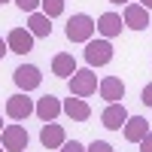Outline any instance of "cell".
<instances>
[{"mask_svg": "<svg viewBox=\"0 0 152 152\" xmlns=\"http://www.w3.org/2000/svg\"><path fill=\"white\" fill-rule=\"evenodd\" d=\"M94 18L91 15H85V12H76V15L67 21V28H64V34H67V40L70 43H88L94 37Z\"/></svg>", "mask_w": 152, "mask_h": 152, "instance_id": "obj_1", "label": "cell"}, {"mask_svg": "<svg viewBox=\"0 0 152 152\" xmlns=\"http://www.w3.org/2000/svg\"><path fill=\"white\" fill-rule=\"evenodd\" d=\"M67 82H70V94L73 97H91L97 91V73L91 67H85V70L76 67V73L70 76Z\"/></svg>", "mask_w": 152, "mask_h": 152, "instance_id": "obj_2", "label": "cell"}, {"mask_svg": "<svg viewBox=\"0 0 152 152\" xmlns=\"http://www.w3.org/2000/svg\"><path fill=\"white\" fill-rule=\"evenodd\" d=\"M12 82H15L18 91L28 94V91H34V88H40L43 73H40V67H37V64H21V67L12 70Z\"/></svg>", "mask_w": 152, "mask_h": 152, "instance_id": "obj_3", "label": "cell"}, {"mask_svg": "<svg viewBox=\"0 0 152 152\" xmlns=\"http://www.w3.org/2000/svg\"><path fill=\"white\" fill-rule=\"evenodd\" d=\"M85 61L88 67H104L113 61V43L110 40H88L85 43Z\"/></svg>", "mask_w": 152, "mask_h": 152, "instance_id": "obj_4", "label": "cell"}, {"mask_svg": "<svg viewBox=\"0 0 152 152\" xmlns=\"http://www.w3.org/2000/svg\"><path fill=\"white\" fill-rule=\"evenodd\" d=\"M0 146L6 152H24V146H28V131H24V125H3V131H0Z\"/></svg>", "mask_w": 152, "mask_h": 152, "instance_id": "obj_5", "label": "cell"}, {"mask_svg": "<svg viewBox=\"0 0 152 152\" xmlns=\"http://www.w3.org/2000/svg\"><path fill=\"white\" fill-rule=\"evenodd\" d=\"M6 46H9V52H15V55H28L34 49V34L28 28H12L9 37H6Z\"/></svg>", "mask_w": 152, "mask_h": 152, "instance_id": "obj_6", "label": "cell"}, {"mask_svg": "<svg viewBox=\"0 0 152 152\" xmlns=\"http://www.w3.org/2000/svg\"><path fill=\"white\" fill-rule=\"evenodd\" d=\"M125 122H128V110H125L122 100H119V104H110L104 113H100V125H104L107 131H122Z\"/></svg>", "mask_w": 152, "mask_h": 152, "instance_id": "obj_7", "label": "cell"}, {"mask_svg": "<svg viewBox=\"0 0 152 152\" xmlns=\"http://www.w3.org/2000/svg\"><path fill=\"white\" fill-rule=\"evenodd\" d=\"M34 113V100L31 97H24V91H18V94H12L9 100H6V116L9 119H15V122H24Z\"/></svg>", "mask_w": 152, "mask_h": 152, "instance_id": "obj_8", "label": "cell"}, {"mask_svg": "<svg viewBox=\"0 0 152 152\" xmlns=\"http://www.w3.org/2000/svg\"><path fill=\"white\" fill-rule=\"evenodd\" d=\"M125 28H131V31H146V24H149V9H143L140 3H125Z\"/></svg>", "mask_w": 152, "mask_h": 152, "instance_id": "obj_9", "label": "cell"}, {"mask_svg": "<svg viewBox=\"0 0 152 152\" xmlns=\"http://www.w3.org/2000/svg\"><path fill=\"white\" fill-rule=\"evenodd\" d=\"M97 91H100V97H104L107 104H119V100L125 97V82L119 79V76H107V79L97 82Z\"/></svg>", "mask_w": 152, "mask_h": 152, "instance_id": "obj_10", "label": "cell"}, {"mask_svg": "<svg viewBox=\"0 0 152 152\" xmlns=\"http://www.w3.org/2000/svg\"><path fill=\"white\" fill-rule=\"evenodd\" d=\"M94 28H97V34L104 37V40H113V37L122 34L125 21H122V15H116V12H104V15L94 21Z\"/></svg>", "mask_w": 152, "mask_h": 152, "instance_id": "obj_11", "label": "cell"}, {"mask_svg": "<svg viewBox=\"0 0 152 152\" xmlns=\"http://www.w3.org/2000/svg\"><path fill=\"white\" fill-rule=\"evenodd\" d=\"M34 113L40 116V122H55L61 116V100L55 94H46V97H40L34 104Z\"/></svg>", "mask_w": 152, "mask_h": 152, "instance_id": "obj_12", "label": "cell"}, {"mask_svg": "<svg viewBox=\"0 0 152 152\" xmlns=\"http://www.w3.org/2000/svg\"><path fill=\"white\" fill-rule=\"evenodd\" d=\"M61 113H67L73 122H88L91 119V107L85 104V97H73V94L61 104Z\"/></svg>", "mask_w": 152, "mask_h": 152, "instance_id": "obj_13", "label": "cell"}, {"mask_svg": "<svg viewBox=\"0 0 152 152\" xmlns=\"http://www.w3.org/2000/svg\"><path fill=\"white\" fill-rule=\"evenodd\" d=\"M67 140V134H64V128H61L58 122H46L43 125V131H40V143L46 146V149H61V143Z\"/></svg>", "mask_w": 152, "mask_h": 152, "instance_id": "obj_14", "label": "cell"}, {"mask_svg": "<svg viewBox=\"0 0 152 152\" xmlns=\"http://www.w3.org/2000/svg\"><path fill=\"white\" fill-rule=\"evenodd\" d=\"M125 128V140H131V143H140L143 137L149 134V122L143 116H128V122L122 125Z\"/></svg>", "mask_w": 152, "mask_h": 152, "instance_id": "obj_15", "label": "cell"}, {"mask_svg": "<svg viewBox=\"0 0 152 152\" xmlns=\"http://www.w3.org/2000/svg\"><path fill=\"white\" fill-rule=\"evenodd\" d=\"M52 73L58 76V79H70V76L76 73V58L70 52H58L52 58Z\"/></svg>", "mask_w": 152, "mask_h": 152, "instance_id": "obj_16", "label": "cell"}, {"mask_svg": "<svg viewBox=\"0 0 152 152\" xmlns=\"http://www.w3.org/2000/svg\"><path fill=\"white\" fill-rule=\"evenodd\" d=\"M28 31L34 37H52V18L46 12H28Z\"/></svg>", "mask_w": 152, "mask_h": 152, "instance_id": "obj_17", "label": "cell"}, {"mask_svg": "<svg viewBox=\"0 0 152 152\" xmlns=\"http://www.w3.org/2000/svg\"><path fill=\"white\" fill-rule=\"evenodd\" d=\"M40 6L49 18H58L61 12H64V0H40Z\"/></svg>", "mask_w": 152, "mask_h": 152, "instance_id": "obj_18", "label": "cell"}, {"mask_svg": "<svg viewBox=\"0 0 152 152\" xmlns=\"http://www.w3.org/2000/svg\"><path fill=\"white\" fill-rule=\"evenodd\" d=\"M85 152H113V143H107V140H94L91 146H85Z\"/></svg>", "mask_w": 152, "mask_h": 152, "instance_id": "obj_19", "label": "cell"}, {"mask_svg": "<svg viewBox=\"0 0 152 152\" xmlns=\"http://www.w3.org/2000/svg\"><path fill=\"white\" fill-rule=\"evenodd\" d=\"M15 6L21 12H37V9H40V0H15Z\"/></svg>", "mask_w": 152, "mask_h": 152, "instance_id": "obj_20", "label": "cell"}, {"mask_svg": "<svg viewBox=\"0 0 152 152\" xmlns=\"http://www.w3.org/2000/svg\"><path fill=\"white\" fill-rule=\"evenodd\" d=\"M61 152H85V146L79 140H64L61 143Z\"/></svg>", "mask_w": 152, "mask_h": 152, "instance_id": "obj_21", "label": "cell"}, {"mask_svg": "<svg viewBox=\"0 0 152 152\" xmlns=\"http://www.w3.org/2000/svg\"><path fill=\"white\" fill-rule=\"evenodd\" d=\"M140 100H143L146 107H152V82H149V85H143V91H140Z\"/></svg>", "mask_w": 152, "mask_h": 152, "instance_id": "obj_22", "label": "cell"}, {"mask_svg": "<svg viewBox=\"0 0 152 152\" xmlns=\"http://www.w3.org/2000/svg\"><path fill=\"white\" fill-rule=\"evenodd\" d=\"M140 152H152V131H149L143 140H140Z\"/></svg>", "mask_w": 152, "mask_h": 152, "instance_id": "obj_23", "label": "cell"}, {"mask_svg": "<svg viewBox=\"0 0 152 152\" xmlns=\"http://www.w3.org/2000/svg\"><path fill=\"white\" fill-rule=\"evenodd\" d=\"M9 52V46H6V40H3V37H0V61H3V55Z\"/></svg>", "mask_w": 152, "mask_h": 152, "instance_id": "obj_24", "label": "cell"}, {"mask_svg": "<svg viewBox=\"0 0 152 152\" xmlns=\"http://www.w3.org/2000/svg\"><path fill=\"white\" fill-rule=\"evenodd\" d=\"M140 6L143 9H152V0H140Z\"/></svg>", "mask_w": 152, "mask_h": 152, "instance_id": "obj_25", "label": "cell"}, {"mask_svg": "<svg viewBox=\"0 0 152 152\" xmlns=\"http://www.w3.org/2000/svg\"><path fill=\"white\" fill-rule=\"evenodd\" d=\"M110 3H119V6H125V3H131V0H110Z\"/></svg>", "mask_w": 152, "mask_h": 152, "instance_id": "obj_26", "label": "cell"}, {"mask_svg": "<svg viewBox=\"0 0 152 152\" xmlns=\"http://www.w3.org/2000/svg\"><path fill=\"white\" fill-rule=\"evenodd\" d=\"M3 3H9V0H0V6H3Z\"/></svg>", "mask_w": 152, "mask_h": 152, "instance_id": "obj_27", "label": "cell"}, {"mask_svg": "<svg viewBox=\"0 0 152 152\" xmlns=\"http://www.w3.org/2000/svg\"><path fill=\"white\" fill-rule=\"evenodd\" d=\"M0 131H3V122H0Z\"/></svg>", "mask_w": 152, "mask_h": 152, "instance_id": "obj_28", "label": "cell"}, {"mask_svg": "<svg viewBox=\"0 0 152 152\" xmlns=\"http://www.w3.org/2000/svg\"><path fill=\"white\" fill-rule=\"evenodd\" d=\"M0 152H6V149H3V146H0Z\"/></svg>", "mask_w": 152, "mask_h": 152, "instance_id": "obj_29", "label": "cell"}]
</instances>
